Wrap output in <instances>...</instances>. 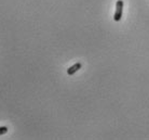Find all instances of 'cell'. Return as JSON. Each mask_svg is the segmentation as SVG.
<instances>
[{
    "instance_id": "3",
    "label": "cell",
    "mask_w": 149,
    "mask_h": 140,
    "mask_svg": "<svg viewBox=\"0 0 149 140\" xmlns=\"http://www.w3.org/2000/svg\"><path fill=\"white\" fill-rule=\"evenodd\" d=\"M8 133V127L7 126H0V136H2L4 134Z\"/></svg>"
},
{
    "instance_id": "1",
    "label": "cell",
    "mask_w": 149,
    "mask_h": 140,
    "mask_svg": "<svg viewBox=\"0 0 149 140\" xmlns=\"http://www.w3.org/2000/svg\"><path fill=\"white\" fill-rule=\"evenodd\" d=\"M122 12H123V1L122 0H118L116 2V11L113 15V20L116 22H119L122 19Z\"/></svg>"
},
{
    "instance_id": "2",
    "label": "cell",
    "mask_w": 149,
    "mask_h": 140,
    "mask_svg": "<svg viewBox=\"0 0 149 140\" xmlns=\"http://www.w3.org/2000/svg\"><path fill=\"white\" fill-rule=\"evenodd\" d=\"M82 68L81 63H74V65H71L70 68H67V74L68 75H74L76 72H78L79 70Z\"/></svg>"
}]
</instances>
